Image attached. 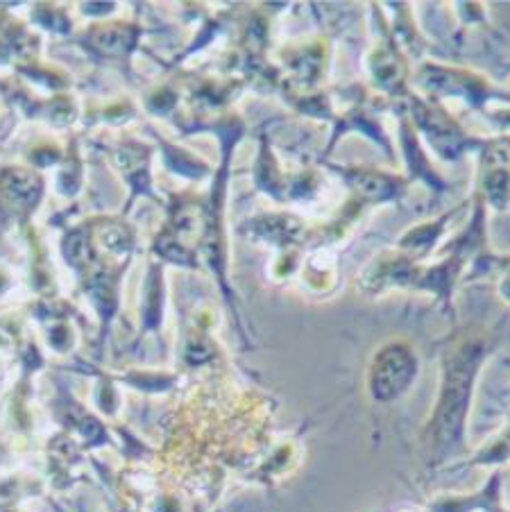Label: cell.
Returning a JSON list of instances; mask_svg holds the SVG:
<instances>
[{"label": "cell", "instance_id": "obj_1", "mask_svg": "<svg viewBox=\"0 0 510 512\" xmlns=\"http://www.w3.org/2000/svg\"><path fill=\"white\" fill-rule=\"evenodd\" d=\"M495 512H510V510H506L504 506H501V508H499V510H495Z\"/></svg>", "mask_w": 510, "mask_h": 512}]
</instances>
